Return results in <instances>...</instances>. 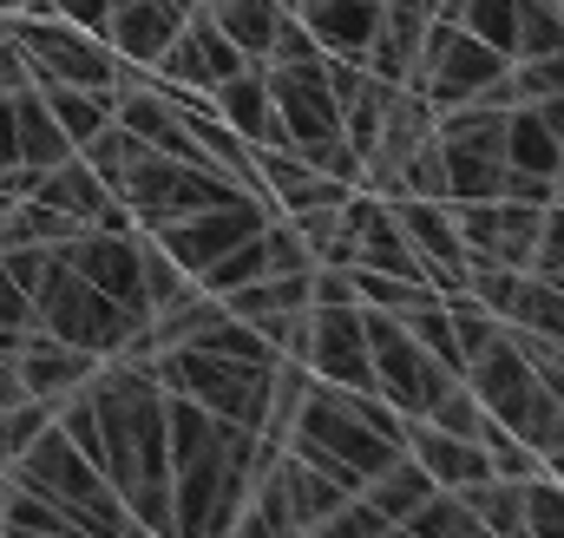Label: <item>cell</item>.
Returning a JSON list of instances; mask_svg holds the SVG:
<instances>
[{"instance_id":"cell-1","label":"cell","mask_w":564,"mask_h":538,"mask_svg":"<svg viewBox=\"0 0 564 538\" xmlns=\"http://www.w3.org/2000/svg\"><path fill=\"white\" fill-rule=\"evenodd\" d=\"M53 420L66 427V440L119 486V499L132 506L139 532L177 538L171 519V440H164V388L158 375L132 362V355H112L93 368V381L79 395L53 407Z\"/></svg>"},{"instance_id":"cell-2","label":"cell","mask_w":564,"mask_h":538,"mask_svg":"<svg viewBox=\"0 0 564 538\" xmlns=\"http://www.w3.org/2000/svg\"><path fill=\"white\" fill-rule=\"evenodd\" d=\"M7 480H20V486H33V493H46L53 506H66L73 519H79V532H139V519H132V506L119 499V486L66 440V427L59 420H46L33 440H26V453L7 466Z\"/></svg>"},{"instance_id":"cell-3","label":"cell","mask_w":564,"mask_h":538,"mask_svg":"<svg viewBox=\"0 0 564 538\" xmlns=\"http://www.w3.org/2000/svg\"><path fill=\"white\" fill-rule=\"evenodd\" d=\"M26 309H33V329H46V335H59V342H73V348H86V355H99V362H112V355H126V342L139 335V309H126V302H112L106 289H93L79 269L59 263V250L46 257L40 269V282L26 289Z\"/></svg>"},{"instance_id":"cell-4","label":"cell","mask_w":564,"mask_h":538,"mask_svg":"<svg viewBox=\"0 0 564 538\" xmlns=\"http://www.w3.org/2000/svg\"><path fill=\"white\" fill-rule=\"evenodd\" d=\"M144 368L158 375L164 395H184V401L210 407V413H224V420H243V427L263 420V407H270V375H276V368H257V362H237V355H210V348H191V342L158 348Z\"/></svg>"},{"instance_id":"cell-5","label":"cell","mask_w":564,"mask_h":538,"mask_svg":"<svg viewBox=\"0 0 564 538\" xmlns=\"http://www.w3.org/2000/svg\"><path fill=\"white\" fill-rule=\"evenodd\" d=\"M7 26L20 40V60H26V79L33 86H99V93H112L119 53L99 33H86V26H73L59 13H40V7L7 13Z\"/></svg>"},{"instance_id":"cell-6","label":"cell","mask_w":564,"mask_h":538,"mask_svg":"<svg viewBox=\"0 0 564 538\" xmlns=\"http://www.w3.org/2000/svg\"><path fill=\"white\" fill-rule=\"evenodd\" d=\"M361 329H368V362H375V395L388 407H401L408 420H421L433 413V401L459 381L433 348H426L421 335L401 322V315H388V309H368L361 302Z\"/></svg>"},{"instance_id":"cell-7","label":"cell","mask_w":564,"mask_h":538,"mask_svg":"<svg viewBox=\"0 0 564 538\" xmlns=\"http://www.w3.org/2000/svg\"><path fill=\"white\" fill-rule=\"evenodd\" d=\"M506 66H512V53L486 46V40L466 33L459 20H440V13H433V26H426V40H421V60H414V73H408V86L421 93L433 112H453V106H473Z\"/></svg>"},{"instance_id":"cell-8","label":"cell","mask_w":564,"mask_h":538,"mask_svg":"<svg viewBox=\"0 0 564 538\" xmlns=\"http://www.w3.org/2000/svg\"><path fill=\"white\" fill-rule=\"evenodd\" d=\"M433 138H440V164H446V197L453 204L506 191V112L499 106L433 112Z\"/></svg>"},{"instance_id":"cell-9","label":"cell","mask_w":564,"mask_h":538,"mask_svg":"<svg viewBox=\"0 0 564 538\" xmlns=\"http://www.w3.org/2000/svg\"><path fill=\"white\" fill-rule=\"evenodd\" d=\"M276 211L263 204V197H230V204H210V211H191V217H177V224H164V230H144V237H158V250L171 257V263L184 269V276H197V269H210L224 250H237L243 237H257L263 224H270Z\"/></svg>"},{"instance_id":"cell-10","label":"cell","mask_w":564,"mask_h":538,"mask_svg":"<svg viewBox=\"0 0 564 538\" xmlns=\"http://www.w3.org/2000/svg\"><path fill=\"white\" fill-rule=\"evenodd\" d=\"M302 368H308L315 381H335V388H375L361 302H308V348H302Z\"/></svg>"},{"instance_id":"cell-11","label":"cell","mask_w":564,"mask_h":538,"mask_svg":"<svg viewBox=\"0 0 564 538\" xmlns=\"http://www.w3.org/2000/svg\"><path fill=\"white\" fill-rule=\"evenodd\" d=\"M446 204H453V197H446ZM453 224H459V237H466L473 257L532 269L545 211H539V204H519V197H473V204H453Z\"/></svg>"},{"instance_id":"cell-12","label":"cell","mask_w":564,"mask_h":538,"mask_svg":"<svg viewBox=\"0 0 564 538\" xmlns=\"http://www.w3.org/2000/svg\"><path fill=\"white\" fill-rule=\"evenodd\" d=\"M59 250V263L79 269L93 289H106L112 302H126V309H139L144 315V263H139V230H99V224H86V230H73L66 244H53Z\"/></svg>"},{"instance_id":"cell-13","label":"cell","mask_w":564,"mask_h":538,"mask_svg":"<svg viewBox=\"0 0 564 538\" xmlns=\"http://www.w3.org/2000/svg\"><path fill=\"white\" fill-rule=\"evenodd\" d=\"M237 66H250V60L237 53V40H230L204 7H191V20L177 26V40L151 60V73L171 79V86H184V93H210V86H224Z\"/></svg>"},{"instance_id":"cell-14","label":"cell","mask_w":564,"mask_h":538,"mask_svg":"<svg viewBox=\"0 0 564 538\" xmlns=\"http://www.w3.org/2000/svg\"><path fill=\"white\" fill-rule=\"evenodd\" d=\"M388 204H394V217H401L414 257H421V276L440 295H459L473 250H466V237H459V224H453V204H446V197H388Z\"/></svg>"},{"instance_id":"cell-15","label":"cell","mask_w":564,"mask_h":538,"mask_svg":"<svg viewBox=\"0 0 564 538\" xmlns=\"http://www.w3.org/2000/svg\"><path fill=\"white\" fill-rule=\"evenodd\" d=\"M93 368H99V355H86V348H73V342H59V335H46V329H26L20 348H13L20 388L46 407H59L66 395H79V388L93 381Z\"/></svg>"},{"instance_id":"cell-16","label":"cell","mask_w":564,"mask_h":538,"mask_svg":"<svg viewBox=\"0 0 564 538\" xmlns=\"http://www.w3.org/2000/svg\"><path fill=\"white\" fill-rule=\"evenodd\" d=\"M191 7H197V0H112L106 46H112L119 60H132V66H151V60L177 40V26L191 20Z\"/></svg>"},{"instance_id":"cell-17","label":"cell","mask_w":564,"mask_h":538,"mask_svg":"<svg viewBox=\"0 0 564 538\" xmlns=\"http://www.w3.org/2000/svg\"><path fill=\"white\" fill-rule=\"evenodd\" d=\"M426 26H433V0H381V26H375L361 66H368L375 79H388V86H408V73H414V60H421Z\"/></svg>"},{"instance_id":"cell-18","label":"cell","mask_w":564,"mask_h":538,"mask_svg":"<svg viewBox=\"0 0 564 538\" xmlns=\"http://www.w3.org/2000/svg\"><path fill=\"white\" fill-rule=\"evenodd\" d=\"M204 99L217 106V119L243 138L250 151H257V144H289V138H282V119H276V99H270V79H263L257 60L237 66V73H230L224 86H210Z\"/></svg>"},{"instance_id":"cell-19","label":"cell","mask_w":564,"mask_h":538,"mask_svg":"<svg viewBox=\"0 0 564 538\" xmlns=\"http://www.w3.org/2000/svg\"><path fill=\"white\" fill-rule=\"evenodd\" d=\"M408 453L421 460V473L433 486H453V493L492 473L479 433H446V427H433V420H408Z\"/></svg>"},{"instance_id":"cell-20","label":"cell","mask_w":564,"mask_h":538,"mask_svg":"<svg viewBox=\"0 0 564 538\" xmlns=\"http://www.w3.org/2000/svg\"><path fill=\"white\" fill-rule=\"evenodd\" d=\"M295 20L315 33L322 53H341V60H361L375 26H381V0H289Z\"/></svg>"},{"instance_id":"cell-21","label":"cell","mask_w":564,"mask_h":538,"mask_svg":"<svg viewBox=\"0 0 564 538\" xmlns=\"http://www.w3.org/2000/svg\"><path fill=\"white\" fill-rule=\"evenodd\" d=\"M13 144H20V164L26 171H53L59 158H73V138L59 132V119L46 112L40 86H20L13 93Z\"/></svg>"},{"instance_id":"cell-22","label":"cell","mask_w":564,"mask_h":538,"mask_svg":"<svg viewBox=\"0 0 564 538\" xmlns=\"http://www.w3.org/2000/svg\"><path fill=\"white\" fill-rule=\"evenodd\" d=\"M230 40H237V53L243 60H270V46H276V26H282V13H289V0H197Z\"/></svg>"},{"instance_id":"cell-23","label":"cell","mask_w":564,"mask_h":538,"mask_svg":"<svg viewBox=\"0 0 564 538\" xmlns=\"http://www.w3.org/2000/svg\"><path fill=\"white\" fill-rule=\"evenodd\" d=\"M79 538V519L66 513V506H53L46 493H33V486H20V480H7L0 486V538Z\"/></svg>"},{"instance_id":"cell-24","label":"cell","mask_w":564,"mask_h":538,"mask_svg":"<svg viewBox=\"0 0 564 538\" xmlns=\"http://www.w3.org/2000/svg\"><path fill=\"white\" fill-rule=\"evenodd\" d=\"M459 499L473 506V519H479V532H486V538H519V532H525V480L486 473V480L459 486Z\"/></svg>"},{"instance_id":"cell-25","label":"cell","mask_w":564,"mask_h":538,"mask_svg":"<svg viewBox=\"0 0 564 538\" xmlns=\"http://www.w3.org/2000/svg\"><path fill=\"white\" fill-rule=\"evenodd\" d=\"M564 164V138L532 112V106H512L506 112V171H539V177H558Z\"/></svg>"},{"instance_id":"cell-26","label":"cell","mask_w":564,"mask_h":538,"mask_svg":"<svg viewBox=\"0 0 564 538\" xmlns=\"http://www.w3.org/2000/svg\"><path fill=\"white\" fill-rule=\"evenodd\" d=\"M40 99H46V112L59 119V132L73 138V151L93 132L112 126V93H99V86H40Z\"/></svg>"},{"instance_id":"cell-27","label":"cell","mask_w":564,"mask_h":538,"mask_svg":"<svg viewBox=\"0 0 564 538\" xmlns=\"http://www.w3.org/2000/svg\"><path fill=\"white\" fill-rule=\"evenodd\" d=\"M506 329H525V335H545V342H564V289L552 276H519V295L506 309Z\"/></svg>"},{"instance_id":"cell-28","label":"cell","mask_w":564,"mask_h":538,"mask_svg":"<svg viewBox=\"0 0 564 538\" xmlns=\"http://www.w3.org/2000/svg\"><path fill=\"white\" fill-rule=\"evenodd\" d=\"M361 493H368V499H375V506L394 519V532H401V519H408L426 493H433V480L421 473V460H414V453H401V460H388V466H381V473H375Z\"/></svg>"},{"instance_id":"cell-29","label":"cell","mask_w":564,"mask_h":538,"mask_svg":"<svg viewBox=\"0 0 564 538\" xmlns=\"http://www.w3.org/2000/svg\"><path fill=\"white\" fill-rule=\"evenodd\" d=\"M401 532L408 538H486L479 532V519H473V506H466L453 486H433L421 506L401 519Z\"/></svg>"},{"instance_id":"cell-30","label":"cell","mask_w":564,"mask_h":538,"mask_svg":"<svg viewBox=\"0 0 564 538\" xmlns=\"http://www.w3.org/2000/svg\"><path fill=\"white\" fill-rule=\"evenodd\" d=\"M139 263H144V315L177 309L184 295H197V276H184V269L158 250V237H144V230H139Z\"/></svg>"},{"instance_id":"cell-31","label":"cell","mask_w":564,"mask_h":538,"mask_svg":"<svg viewBox=\"0 0 564 538\" xmlns=\"http://www.w3.org/2000/svg\"><path fill=\"white\" fill-rule=\"evenodd\" d=\"M558 46H564V0H519V40H512V60L558 53Z\"/></svg>"},{"instance_id":"cell-32","label":"cell","mask_w":564,"mask_h":538,"mask_svg":"<svg viewBox=\"0 0 564 538\" xmlns=\"http://www.w3.org/2000/svg\"><path fill=\"white\" fill-rule=\"evenodd\" d=\"M479 446H486L492 473H506V480H532V473L545 466V460H539V453H532V446H525V440L506 427V420H492V413L479 420Z\"/></svg>"},{"instance_id":"cell-33","label":"cell","mask_w":564,"mask_h":538,"mask_svg":"<svg viewBox=\"0 0 564 538\" xmlns=\"http://www.w3.org/2000/svg\"><path fill=\"white\" fill-rule=\"evenodd\" d=\"M315 538H394V519H388L368 493H348V499L315 526Z\"/></svg>"},{"instance_id":"cell-34","label":"cell","mask_w":564,"mask_h":538,"mask_svg":"<svg viewBox=\"0 0 564 538\" xmlns=\"http://www.w3.org/2000/svg\"><path fill=\"white\" fill-rule=\"evenodd\" d=\"M525 538H564V486L545 466L525 480Z\"/></svg>"},{"instance_id":"cell-35","label":"cell","mask_w":564,"mask_h":538,"mask_svg":"<svg viewBox=\"0 0 564 538\" xmlns=\"http://www.w3.org/2000/svg\"><path fill=\"white\" fill-rule=\"evenodd\" d=\"M46 420H53V407L33 401V395H26V401H13V407H0V473L26 453V440H33Z\"/></svg>"},{"instance_id":"cell-36","label":"cell","mask_w":564,"mask_h":538,"mask_svg":"<svg viewBox=\"0 0 564 538\" xmlns=\"http://www.w3.org/2000/svg\"><path fill=\"white\" fill-rule=\"evenodd\" d=\"M564 93V46L558 53H532V60H512V99L532 106V99H552Z\"/></svg>"},{"instance_id":"cell-37","label":"cell","mask_w":564,"mask_h":538,"mask_svg":"<svg viewBox=\"0 0 564 538\" xmlns=\"http://www.w3.org/2000/svg\"><path fill=\"white\" fill-rule=\"evenodd\" d=\"M421 420H433V427H446V433H479V420H486V407H479V395L466 388V375L433 401V413H421Z\"/></svg>"},{"instance_id":"cell-38","label":"cell","mask_w":564,"mask_h":538,"mask_svg":"<svg viewBox=\"0 0 564 538\" xmlns=\"http://www.w3.org/2000/svg\"><path fill=\"white\" fill-rule=\"evenodd\" d=\"M532 276H552V282H564V204H545V230H539Z\"/></svg>"},{"instance_id":"cell-39","label":"cell","mask_w":564,"mask_h":538,"mask_svg":"<svg viewBox=\"0 0 564 538\" xmlns=\"http://www.w3.org/2000/svg\"><path fill=\"white\" fill-rule=\"evenodd\" d=\"M26 7H40V13H59V20H73V26L99 33V40H106V20H112V0H26Z\"/></svg>"},{"instance_id":"cell-40","label":"cell","mask_w":564,"mask_h":538,"mask_svg":"<svg viewBox=\"0 0 564 538\" xmlns=\"http://www.w3.org/2000/svg\"><path fill=\"white\" fill-rule=\"evenodd\" d=\"M20 86H33V79H26L20 40H13V26H7V13H0V93H20Z\"/></svg>"},{"instance_id":"cell-41","label":"cell","mask_w":564,"mask_h":538,"mask_svg":"<svg viewBox=\"0 0 564 538\" xmlns=\"http://www.w3.org/2000/svg\"><path fill=\"white\" fill-rule=\"evenodd\" d=\"M0 329H33V309H26V295L13 289L7 269H0Z\"/></svg>"},{"instance_id":"cell-42","label":"cell","mask_w":564,"mask_h":538,"mask_svg":"<svg viewBox=\"0 0 564 538\" xmlns=\"http://www.w3.org/2000/svg\"><path fill=\"white\" fill-rule=\"evenodd\" d=\"M20 164V144H13V93H0V171Z\"/></svg>"},{"instance_id":"cell-43","label":"cell","mask_w":564,"mask_h":538,"mask_svg":"<svg viewBox=\"0 0 564 538\" xmlns=\"http://www.w3.org/2000/svg\"><path fill=\"white\" fill-rule=\"evenodd\" d=\"M26 401V388H20V375H13V355H0V407Z\"/></svg>"},{"instance_id":"cell-44","label":"cell","mask_w":564,"mask_h":538,"mask_svg":"<svg viewBox=\"0 0 564 538\" xmlns=\"http://www.w3.org/2000/svg\"><path fill=\"white\" fill-rule=\"evenodd\" d=\"M545 473H552V480H558V486H564V446H558V453H552V460H545Z\"/></svg>"},{"instance_id":"cell-45","label":"cell","mask_w":564,"mask_h":538,"mask_svg":"<svg viewBox=\"0 0 564 538\" xmlns=\"http://www.w3.org/2000/svg\"><path fill=\"white\" fill-rule=\"evenodd\" d=\"M20 7H26V0H0V13H20Z\"/></svg>"},{"instance_id":"cell-46","label":"cell","mask_w":564,"mask_h":538,"mask_svg":"<svg viewBox=\"0 0 564 538\" xmlns=\"http://www.w3.org/2000/svg\"><path fill=\"white\" fill-rule=\"evenodd\" d=\"M7 204H13V191H7V184H0V217H7Z\"/></svg>"}]
</instances>
